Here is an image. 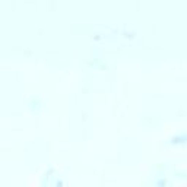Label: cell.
Masks as SVG:
<instances>
[{"mask_svg": "<svg viewBox=\"0 0 187 187\" xmlns=\"http://www.w3.org/2000/svg\"><path fill=\"white\" fill-rule=\"evenodd\" d=\"M187 140V136L184 134V136H174L173 139H171V143H183V142H186Z\"/></svg>", "mask_w": 187, "mask_h": 187, "instance_id": "cell-1", "label": "cell"}]
</instances>
